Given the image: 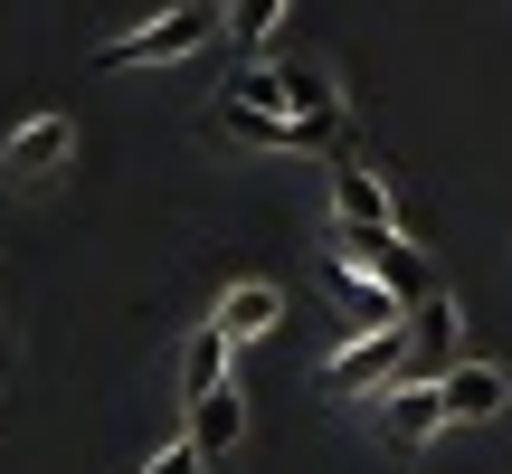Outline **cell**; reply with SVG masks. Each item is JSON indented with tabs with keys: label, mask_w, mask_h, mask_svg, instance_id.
Instances as JSON below:
<instances>
[{
	"label": "cell",
	"mask_w": 512,
	"mask_h": 474,
	"mask_svg": "<svg viewBox=\"0 0 512 474\" xmlns=\"http://www.w3.org/2000/svg\"><path fill=\"white\" fill-rule=\"evenodd\" d=\"M219 29H228V10H219V0H181L171 19H152V29H133V38H114V48H105V67H171V57L209 48Z\"/></svg>",
	"instance_id": "cell-1"
},
{
	"label": "cell",
	"mask_w": 512,
	"mask_h": 474,
	"mask_svg": "<svg viewBox=\"0 0 512 474\" xmlns=\"http://www.w3.org/2000/svg\"><path fill=\"white\" fill-rule=\"evenodd\" d=\"M408 351H418V323H361V342L351 351H332V370H323V389L332 399H351V389H380V380H399L408 370Z\"/></svg>",
	"instance_id": "cell-2"
},
{
	"label": "cell",
	"mask_w": 512,
	"mask_h": 474,
	"mask_svg": "<svg viewBox=\"0 0 512 474\" xmlns=\"http://www.w3.org/2000/svg\"><path fill=\"white\" fill-rule=\"evenodd\" d=\"M219 124L238 133V143H266V152H304V143H332V124H323V114H275V105H247L238 86H228Z\"/></svg>",
	"instance_id": "cell-3"
},
{
	"label": "cell",
	"mask_w": 512,
	"mask_h": 474,
	"mask_svg": "<svg viewBox=\"0 0 512 474\" xmlns=\"http://www.w3.org/2000/svg\"><path fill=\"white\" fill-rule=\"evenodd\" d=\"M323 285H332V304H342L351 323H399V313H408V294H399V285H380V275H370L361 256H342V247L323 256Z\"/></svg>",
	"instance_id": "cell-4"
},
{
	"label": "cell",
	"mask_w": 512,
	"mask_h": 474,
	"mask_svg": "<svg viewBox=\"0 0 512 474\" xmlns=\"http://www.w3.org/2000/svg\"><path fill=\"white\" fill-rule=\"evenodd\" d=\"M238 95L247 105H275V114H323V124H342V105H332V86L313 67H256V76H238Z\"/></svg>",
	"instance_id": "cell-5"
},
{
	"label": "cell",
	"mask_w": 512,
	"mask_h": 474,
	"mask_svg": "<svg viewBox=\"0 0 512 474\" xmlns=\"http://www.w3.org/2000/svg\"><path fill=\"white\" fill-rule=\"evenodd\" d=\"M67 152H76V124H67V114H29V124L0 143V171H10V181H48Z\"/></svg>",
	"instance_id": "cell-6"
},
{
	"label": "cell",
	"mask_w": 512,
	"mask_h": 474,
	"mask_svg": "<svg viewBox=\"0 0 512 474\" xmlns=\"http://www.w3.org/2000/svg\"><path fill=\"white\" fill-rule=\"evenodd\" d=\"M380 427L399 446H427L437 427H456V408H446V380H389V408H380Z\"/></svg>",
	"instance_id": "cell-7"
},
{
	"label": "cell",
	"mask_w": 512,
	"mask_h": 474,
	"mask_svg": "<svg viewBox=\"0 0 512 474\" xmlns=\"http://www.w3.org/2000/svg\"><path fill=\"white\" fill-rule=\"evenodd\" d=\"M190 437H200V456L209 465H228V446H238L247 437V408H238V389H209V399H190Z\"/></svg>",
	"instance_id": "cell-8"
},
{
	"label": "cell",
	"mask_w": 512,
	"mask_h": 474,
	"mask_svg": "<svg viewBox=\"0 0 512 474\" xmlns=\"http://www.w3.org/2000/svg\"><path fill=\"white\" fill-rule=\"evenodd\" d=\"M503 399H512V380H503L494 361H465V370H446V408H456L465 427H475V418H503Z\"/></svg>",
	"instance_id": "cell-9"
},
{
	"label": "cell",
	"mask_w": 512,
	"mask_h": 474,
	"mask_svg": "<svg viewBox=\"0 0 512 474\" xmlns=\"http://www.w3.org/2000/svg\"><path fill=\"white\" fill-rule=\"evenodd\" d=\"M219 370H228V332L200 323V332H190V351H181V408L209 399V389H219Z\"/></svg>",
	"instance_id": "cell-10"
},
{
	"label": "cell",
	"mask_w": 512,
	"mask_h": 474,
	"mask_svg": "<svg viewBox=\"0 0 512 474\" xmlns=\"http://www.w3.org/2000/svg\"><path fill=\"white\" fill-rule=\"evenodd\" d=\"M275 313H285V294H275V285H238V294L219 304V332H228V342H256Z\"/></svg>",
	"instance_id": "cell-11"
},
{
	"label": "cell",
	"mask_w": 512,
	"mask_h": 474,
	"mask_svg": "<svg viewBox=\"0 0 512 474\" xmlns=\"http://www.w3.org/2000/svg\"><path fill=\"white\" fill-rule=\"evenodd\" d=\"M332 219H399V209H389V181H370V171H332Z\"/></svg>",
	"instance_id": "cell-12"
},
{
	"label": "cell",
	"mask_w": 512,
	"mask_h": 474,
	"mask_svg": "<svg viewBox=\"0 0 512 474\" xmlns=\"http://www.w3.org/2000/svg\"><path fill=\"white\" fill-rule=\"evenodd\" d=\"M275 19H285V0H228V48H238V57H256Z\"/></svg>",
	"instance_id": "cell-13"
},
{
	"label": "cell",
	"mask_w": 512,
	"mask_h": 474,
	"mask_svg": "<svg viewBox=\"0 0 512 474\" xmlns=\"http://www.w3.org/2000/svg\"><path fill=\"white\" fill-rule=\"evenodd\" d=\"M200 465H209V456H200V437H171V446H162V456H152L143 474H200Z\"/></svg>",
	"instance_id": "cell-14"
}]
</instances>
